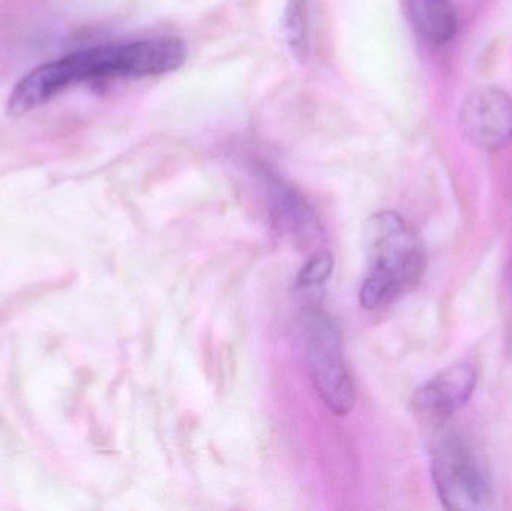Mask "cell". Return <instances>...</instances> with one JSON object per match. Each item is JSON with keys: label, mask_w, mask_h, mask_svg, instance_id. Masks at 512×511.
I'll return each instance as SVG.
<instances>
[{"label": "cell", "mask_w": 512, "mask_h": 511, "mask_svg": "<svg viewBox=\"0 0 512 511\" xmlns=\"http://www.w3.org/2000/svg\"><path fill=\"white\" fill-rule=\"evenodd\" d=\"M334 269L333 255L328 251H319L309 258L303 269L298 273V285L303 288L322 285Z\"/></svg>", "instance_id": "obj_10"}, {"label": "cell", "mask_w": 512, "mask_h": 511, "mask_svg": "<svg viewBox=\"0 0 512 511\" xmlns=\"http://www.w3.org/2000/svg\"><path fill=\"white\" fill-rule=\"evenodd\" d=\"M307 371L319 398L336 416H346L355 405V387L342 353L339 324L321 309L304 320Z\"/></svg>", "instance_id": "obj_3"}, {"label": "cell", "mask_w": 512, "mask_h": 511, "mask_svg": "<svg viewBox=\"0 0 512 511\" xmlns=\"http://www.w3.org/2000/svg\"><path fill=\"white\" fill-rule=\"evenodd\" d=\"M283 32L295 56H306L307 41H309L307 0H286L285 11H283Z\"/></svg>", "instance_id": "obj_9"}, {"label": "cell", "mask_w": 512, "mask_h": 511, "mask_svg": "<svg viewBox=\"0 0 512 511\" xmlns=\"http://www.w3.org/2000/svg\"><path fill=\"white\" fill-rule=\"evenodd\" d=\"M463 135L484 150H501L512 141V98L495 86L471 90L459 113Z\"/></svg>", "instance_id": "obj_5"}, {"label": "cell", "mask_w": 512, "mask_h": 511, "mask_svg": "<svg viewBox=\"0 0 512 511\" xmlns=\"http://www.w3.org/2000/svg\"><path fill=\"white\" fill-rule=\"evenodd\" d=\"M477 381V369L472 363H454L417 390L415 410L426 419H447L468 404Z\"/></svg>", "instance_id": "obj_6"}, {"label": "cell", "mask_w": 512, "mask_h": 511, "mask_svg": "<svg viewBox=\"0 0 512 511\" xmlns=\"http://www.w3.org/2000/svg\"><path fill=\"white\" fill-rule=\"evenodd\" d=\"M432 476L448 510L484 511L492 507V483L468 444L457 435H444L432 452Z\"/></svg>", "instance_id": "obj_4"}, {"label": "cell", "mask_w": 512, "mask_h": 511, "mask_svg": "<svg viewBox=\"0 0 512 511\" xmlns=\"http://www.w3.org/2000/svg\"><path fill=\"white\" fill-rule=\"evenodd\" d=\"M406 5L415 30L427 42L444 45L453 41L457 17L451 0H406Z\"/></svg>", "instance_id": "obj_8"}, {"label": "cell", "mask_w": 512, "mask_h": 511, "mask_svg": "<svg viewBox=\"0 0 512 511\" xmlns=\"http://www.w3.org/2000/svg\"><path fill=\"white\" fill-rule=\"evenodd\" d=\"M262 180L267 186L270 218L279 233L309 243L319 234V222L312 207L276 173L262 168Z\"/></svg>", "instance_id": "obj_7"}, {"label": "cell", "mask_w": 512, "mask_h": 511, "mask_svg": "<svg viewBox=\"0 0 512 511\" xmlns=\"http://www.w3.org/2000/svg\"><path fill=\"white\" fill-rule=\"evenodd\" d=\"M185 60L186 45L171 36L84 48L29 72L9 95L8 110L21 116L77 84L167 74Z\"/></svg>", "instance_id": "obj_1"}, {"label": "cell", "mask_w": 512, "mask_h": 511, "mask_svg": "<svg viewBox=\"0 0 512 511\" xmlns=\"http://www.w3.org/2000/svg\"><path fill=\"white\" fill-rule=\"evenodd\" d=\"M367 275L360 303L369 311L385 308L421 281L426 251L417 231L399 213H375L364 228Z\"/></svg>", "instance_id": "obj_2"}]
</instances>
